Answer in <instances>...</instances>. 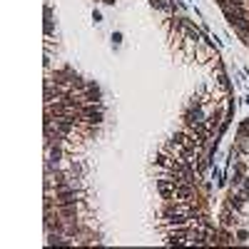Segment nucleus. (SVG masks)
<instances>
[{
  "instance_id": "1",
  "label": "nucleus",
  "mask_w": 249,
  "mask_h": 249,
  "mask_svg": "<svg viewBox=\"0 0 249 249\" xmlns=\"http://www.w3.org/2000/svg\"><path fill=\"white\" fill-rule=\"evenodd\" d=\"M122 42V33H112V45H120Z\"/></svg>"
}]
</instances>
